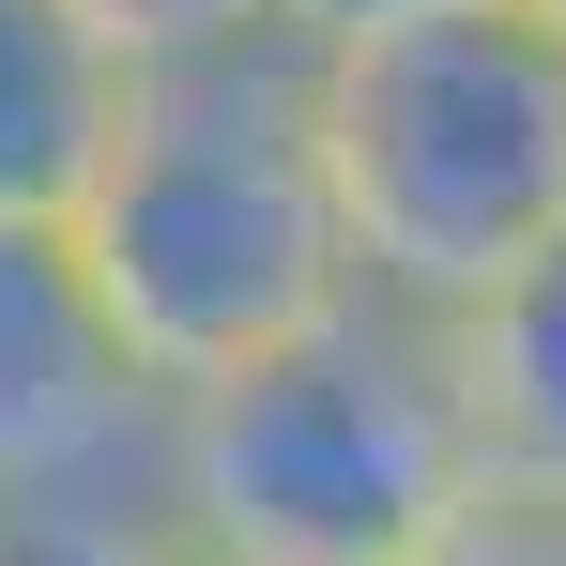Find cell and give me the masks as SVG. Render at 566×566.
<instances>
[{"label":"cell","mask_w":566,"mask_h":566,"mask_svg":"<svg viewBox=\"0 0 566 566\" xmlns=\"http://www.w3.org/2000/svg\"><path fill=\"white\" fill-rule=\"evenodd\" d=\"M77 261H93L123 353L169 398L261 368L353 306V245H337V199L306 154V46L291 31L154 62L138 138L107 154L93 214H77Z\"/></svg>","instance_id":"cell-1"},{"label":"cell","mask_w":566,"mask_h":566,"mask_svg":"<svg viewBox=\"0 0 566 566\" xmlns=\"http://www.w3.org/2000/svg\"><path fill=\"white\" fill-rule=\"evenodd\" d=\"M154 505L185 521L199 566H444L490 521L444 322L353 291L322 337L169 398Z\"/></svg>","instance_id":"cell-2"},{"label":"cell","mask_w":566,"mask_h":566,"mask_svg":"<svg viewBox=\"0 0 566 566\" xmlns=\"http://www.w3.org/2000/svg\"><path fill=\"white\" fill-rule=\"evenodd\" d=\"M306 154L337 199L353 291L398 322H460L566 245V46L521 0L306 46Z\"/></svg>","instance_id":"cell-3"},{"label":"cell","mask_w":566,"mask_h":566,"mask_svg":"<svg viewBox=\"0 0 566 566\" xmlns=\"http://www.w3.org/2000/svg\"><path fill=\"white\" fill-rule=\"evenodd\" d=\"M169 382L123 353L77 230H0V505H154Z\"/></svg>","instance_id":"cell-4"},{"label":"cell","mask_w":566,"mask_h":566,"mask_svg":"<svg viewBox=\"0 0 566 566\" xmlns=\"http://www.w3.org/2000/svg\"><path fill=\"white\" fill-rule=\"evenodd\" d=\"M154 62L107 46L77 0H0V230H77L107 154L138 138Z\"/></svg>","instance_id":"cell-5"},{"label":"cell","mask_w":566,"mask_h":566,"mask_svg":"<svg viewBox=\"0 0 566 566\" xmlns=\"http://www.w3.org/2000/svg\"><path fill=\"white\" fill-rule=\"evenodd\" d=\"M444 368H460L474 413V474L505 521H552L566 536V245L521 261V276L444 322Z\"/></svg>","instance_id":"cell-6"},{"label":"cell","mask_w":566,"mask_h":566,"mask_svg":"<svg viewBox=\"0 0 566 566\" xmlns=\"http://www.w3.org/2000/svg\"><path fill=\"white\" fill-rule=\"evenodd\" d=\"M0 566H199L169 505H0Z\"/></svg>","instance_id":"cell-7"},{"label":"cell","mask_w":566,"mask_h":566,"mask_svg":"<svg viewBox=\"0 0 566 566\" xmlns=\"http://www.w3.org/2000/svg\"><path fill=\"white\" fill-rule=\"evenodd\" d=\"M107 46H138V62H199V46H261L276 31V0H77Z\"/></svg>","instance_id":"cell-8"},{"label":"cell","mask_w":566,"mask_h":566,"mask_svg":"<svg viewBox=\"0 0 566 566\" xmlns=\"http://www.w3.org/2000/svg\"><path fill=\"white\" fill-rule=\"evenodd\" d=\"M413 15H460V0H276L291 46H368V31H413Z\"/></svg>","instance_id":"cell-9"},{"label":"cell","mask_w":566,"mask_h":566,"mask_svg":"<svg viewBox=\"0 0 566 566\" xmlns=\"http://www.w3.org/2000/svg\"><path fill=\"white\" fill-rule=\"evenodd\" d=\"M444 566H566V536H552V521H505V505H490V521H474Z\"/></svg>","instance_id":"cell-10"},{"label":"cell","mask_w":566,"mask_h":566,"mask_svg":"<svg viewBox=\"0 0 566 566\" xmlns=\"http://www.w3.org/2000/svg\"><path fill=\"white\" fill-rule=\"evenodd\" d=\"M521 15H536V31H552V46H566V0H521Z\"/></svg>","instance_id":"cell-11"}]
</instances>
